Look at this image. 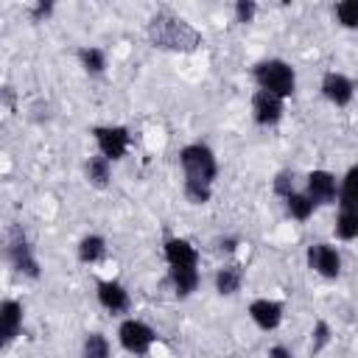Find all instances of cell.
<instances>
[{
	"label": "cell",
	"instance_id": "obj_1",
	"mask_svg": "<svg viewBox=\"0 0 358 358\" xmlns=\"http://www.w3.org/2000/svg\"><path fill=\"white\" fill-rule=\"evenodd\" d=\"M148 39L165 50H196L201 45V34L173 14H157L148 22Z\"/></svg>",
	"mask_w": 358,
	"mask_h": 358
},
{
	"label": "cell",
	"instance_id": "obj_2",
	"mask_svg": "<svg viewBox=\"0 0 358 358\" xmlns=\"http://www.w3.org/2000/svg\"><path fill=\"white\" fill-rule=\"evenodd\" d=\"M165 260L171 266V280H173V288L179 296H187L190 291H196L199 285V252L182 241V238H171L165 243Z\"/></svg>",
	"mask_w": 358,
	"mask_h": 358
},
{
	"label": "cell",
	"instance_id": "obj_3",
	"mask_svg": "<svg viewBox=\"0 0 358 358\" xmlns=\"http://www.w3.org/2000/svg\"><path fill=\"white\" fill-rule=\"evenodd\" d=\"M179 162L185 168V182H193V185H204L210 187L215 173H218V162L213 157V151L201 143H193V145H185L179 151Z\"/></svg>",
	"mask_w": 358,
	"mask_h": 358
},
{
	"label": "cell",
	"instance_id": "obj_4",
	"mask_svg": "<svg viewBox=\"0 0 358 358\" xmlns=\"http://www.w3.org/2000/svg\"><path fill=\"white\" fill-rule=\"evenodd\" d=\"M255 81H257L260 90H266V92H271L277 98H288L294 92V87H296L294 70L280 59H268V62L255 64Z\"/></svg>",
	"mask_w": 358,
	"mask_h": 358
},
{
	"label": "cell",
	"instance_id": "obj_5",
	"mask_svg": "<svg viewBox=\"0 0 358 358\" xmlns=\"http://www.w3.org/2000/svg\"><path fill=\"white\" fill-rule=\"evenodd\" d=\"M8 260L14 263L17 271H22V274H28V277H39V263H36V257L31 255V246H28V241H25V232H22L17 224L8 229Z\"/></svg>",
	"mask_w": 358,
	"mask_h": 358
},
{
	"label": "cell",
	"instance_id": "obj_6",
	"mask_svg": "<svg viewBox=\"0 0 358 358\" xmlns=\"http://www.w3.org/2000/svg\"><path fill=\"white\" fill-rule=\"evenodd\" d=\"M117 336H120V344H123L129 352H134V355H145V352L151 350V344L157 341V333H154L148 324L137 322V319H126V322L120 324Z\"/></svg>",
	"mask_w": 358,
	"mask_h": 358
},
{
	"label": "cell",
	"instance_id": "obj_7",
	"mask_svg": "<svg viewBox=\"0 0 358 358\" xmlns=\"http://www.w3.org/2000/svg\"><path fill=\"white\" fill-rule=\"evenodd\" d=\"M92 134L101 148V157H106V159H120L129 148V129H123V126H98Z\"/></svg>",
	"mask_w": 358,
	"mask_h": 358
},
{
	"label": "cell",
	"instance_id": "obj_8",
	"mask_svg": "<svg viewBox=\"0 0 358 358\" xmlns=\"http://www.w3.org/2000/svg\"><path fill=\"white\" fill-rule=\"evenodd\" d=\"M308 266H310L313 271H319L322 277H338V271H341V257H338V252H336L333 246H327V243H313V246L308 249Z\"/></svg>",
	"mask_w": 358,
	"mask_h": 358
},
{
	"label": "cell",
	"instance_id": "obj_9",
	"mask_svg": "<svg viewBox=\"0 0 358 358\" xmlns=\"http://www.w3.org/2000/svg\"><path fill=\"white\" fill-rule=\"evenodd\" d=\"M252 112H255V120L260 126H268V123H277L282 117V98L266 92V90H257L255 98H252Z\"/></svg>",
	"mask_w": 358,
	"mask_h": 358
},
{
	"label": "cell",
	"instance_id": "obj_10",
	"mask_svg": "<svg viewBox=\"0 0 358 358\" xmlns=\"http://www.w3.org/2000/svg\"><path fill=\"white\" fill-rule=\"evenodd\" d=\"M322 92H324V98L333 101L336 106H347V103L352 101L355 87H352V81H350L347 76H341V73H327V76L322 78Z\"/></svg>",
	"mask_w": 358,
	"mask_h": 358
},
{
	"label": "cell",
	"instance_id": "obj_11",
	"mask_svg": "<svg viewBox=\"0 0 358 358\" xmlns=\"http://www.w3.org/2000/svg\"><path fill=\"white\" fill-rule=\"evenodd\" d=\"M308 196L313 204H330L336 201V176L327 171H310L308 176Z\"/></svg>",
	"mask_w": 358,
	"mask_h": 358
},
{
	"label": "cell",
	"instance_id": "obj_12",
	"mask_svg": "<svg viewBox=\"0 0 358 358\" xmlns=\"http://www.w3.org/2000/svg\"><path fill=\"white\" fill-rule=\"evenodd\" d=\"M249 316L255 319L257 327L274 330V327L282 322V305L274 302V299H255V302L249 305Z\"/></svg>",
	"mask_w": 358,
	"mask_h": 358
},
{
	"label": "cell",
	"instance_id": "obj_13",
	"mask_svg": "<svg viewBox=\"0 0 358 358\" xmlns=\"http://www.w3.org/2000/svg\"><path fill=\"white\" fill-rule=\"evenodd\" d=\"M98 302L106 310L120 313V310L129 308V291L120 282H115V280H103V282H98Z\"/></svg>",
	"mask_w": 358,
	"mask_h": 358
},
{
	"label": "cell",
	"instance_id": "obj_14",
	"mask_svg": "<svg viewBox=\"0 0 358 358\" xmlns=\"http://www.w3.org/2000/svg\"><path fill=\"white\" fill-rule=\"evenodd\" d=\"M20 327H22V305L14 302V299H6L0 305V330H3V341H14L20 336Z\"/></svg>",
	"mask_w": 358,
	"mask_h": 358
},
{
	"label": "cell",
	"instance_id": "obj_15",
	"mask_svg": "<svg viewBox=\"0 0 358 358\" xmlns=\"http://www.w3.org/2000/svg\"><path fill=\"white\" fill-rule=\"evenodd\" d=\"M338 204L341 210H358V165H352L341 182L338 190Z\"/></svg>",
	"mask_w": 358,
	"mask_h": 358
},
{
	"label": "cell",
	"instance_id": "obj_16",
	"mask_svg": "<svg viewBox=\"0 0 358 358\" xmlns=\"http://www.w3.org/2000/svg\"><path fill=\"white\" fill-rule=\"evenodd\" d=\"M241 280H243L241 266H224V268L215 274V291L224 294V296H229V294H235V291L241 288Z\"/></svg>",
	"mask_w": 358,
	"mask_h": 358
},
{
	"label": "cell",
	"instance_id": "obj_17",
	"mask_svg": "<svg viewBox=\"0 0 358 358\" xmlns=\"http://www.w3.org/2000/svg\"><path fill=\"white\" fill-rule=\"evenodd\" d=\"M103 252H106V243H103L101 235H87V238L78 243V260H81V263H95V260L103 257Z\"/></svg>",
	"mask_w": 358,
	"mask_h": 358
},
{
	"label": "cell",
	"instance_id": "obj_18",
	"mask_svg": "<svg viewBox=\"0 0 358 358\" xmlns=\"http://www.w3.org/2000/svg\"><path fill=\"white\" fill-rule=\"evenodd\" d=\"M87 179L95 187H106L109 185V159L106 157H90L87 159Z\"/></svg>",
	"mask_w": 358,
	"mask_h": 358
},
{
	"label": "cell",
	"instance_id": "obj_19",
	"mask_svg": "<svg viewBox=\"0 0 358 358\" xmlns=\"http://www.w3.org/2000/svg\"><path fill=\"white\" fill-rule=\"evenodd\" d=\"M285 207H288V213H291L296 221H308L310 213H313V199H310L308 193H291V196L285 199Z\"/></svg>",
	"mask_w": 358,
	"mask_h": 358
},
{
	"label": "cell",
	"instance_id": "obj_20",
	"mask_svg": "<svg viewBox=\"0 0 358 358\" xmlns=\"http://www.w3.org/2000/svg\"><path fill=\"white\" fill-rule=\"evenodd\" d=\"M81 355L84 358H109V341H106V336L103 333H90L84 338Z\"/></svg>",
	"mask_w": 358,
	"mask_h": 358
},
{
	"label": "cell",
	"instance_id": "obj_21",
	"mask_svg": "<svg viewBox=\"0 0 358 358\" xmlns=\"http://www.w3.org/2000/svg\"><path fill=\"white\" fill-rule=\"evenodd\" d=\"M336 235L344 241L358 238V210H341V215L336 221Z\"/></svg>",
	"mask_w": 358,
	"mask_h": 358
},
{
	"label": "cell",
	"instance_id": "obj_22",
	"mask_svg": "<svg viewBox=\"0 0 358 358\" xmlns=\"http://www.w3.org/2000/svg\"><path fill=\"white\" fill-rule=\"evenodd\" d=\"M78 59H81V67L87 73H101L106 67V59H103V50L98 48H81L78 50Z\"/></svg>",
	"mask_w": 358,
	"mask_h": 358
},
{
	"label": "cell",
	"instance_id": "obj_23",
	"mask_svg": "<svg viewBox=\"0 0 358 358\" xmlns=\"http://www.w3.org/2000/svg\"><path fill=\"white\" fill-rule=\"evenodd\" d=\"M336 17L344 28H358V0H344L336 6Z\"/></svg>",
	"mask_w": 358,
	"mask_h": 358
},
{
	"label": "cell",
	"instance_id": "obj_24",
	"mask_svg": "<svg viewBox=\"0 0 358 358\" xmlns=\"http://www.w3.org/2000/svg\"><path fill=\"white\" fill-rule=\"evenodd\" d=\"M274 193H277V196H282V199H288V196L294 193V173L280 171V173L274 176Z\"/></svg>",
	"mask_w": 358,
	"mask_h": 358
},
{
	"label": "cell",
	"instance_id": "obj_25",
	"mask_svg": "<svg viewBox=\"0 0 358 358\" xmlns=\"http://www.w3.org/2000/svg\"><path fill=\"white\" fill-rule=\"evenodd\" d=\"M255 11H257V6H255L252 0H238V6H235V17H238V22H252Z\"/></svg>",
	"mask_w": 358,
	"mask_h": 358
},
{
	"label": "cell",
	"instance_id": "obj_26",
	"mask_svg": "<svg viewBox=\"0 0 358 358\" xmlns=\"http://www.w3.org/2000/svg\"><path fill=\"white\" fill-rule=\"evenodd\" d=\"M327 341H330V327H327V322H316V330H313V352H319Z\"/></svg>",
	"mask_w": 358,
	"mask_h": 358
},
{
	"label": "cell",
	"instance_id": "obj_27",
	"mask_svg": "<svg viewBox=\"0 0 358 358\" xmlns=\"http://www.w3.org/2000/svg\"><path fill=\"white\" fill-rule=\"evenodd\" d=\"M50 11H53V3H39V6L31 11V20H34V22H42L45 17H50Z\"/></svg>",
	"mask_w": 358,
	"mask_h": 358
},
{
	"label": "cell",
	"instance_id": "obj_28",
	"mask_svg": "<svg viewBox=\"0 0 358 358\" xmlns=\"http://www.w3.org/2000/svg\"><path fill=\"white\" fill-rule=\"evenodd\" d=\"M268 358H291V352H288V347L277 344V347H271V350H268Z\"/></svg>",
	"mask_w": 358,
	"mask_h": 358
},
{
	"label": "cell",
	"instance_id": "obj_29",
	"mask_svg": "<svg viewBox=\"0 0 358 358\" xmlns=\"http://www.w3.org/2000/svg\"><path fill=\"white\" fill-rule=\"evenodd\" d=\"M221 249H224V252H232V249H235V241H232V238L221 241Z\"/></svg>",
	"mask_w": 358,
	"mask_h": 358
}]
</instances>
